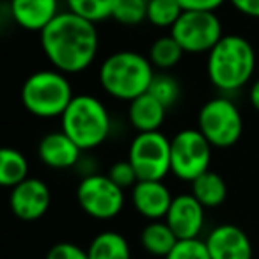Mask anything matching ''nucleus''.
<instances>
[{
	"label": "nucleus",
	"mask_w": 259,
	"mask_h": 259,
	"mask_svg": "<svg viewBox=\"0 0 259 259\" xmlns=\"http://www.w3.org/2000/svg\"><path fill=\"white\" fill-rule=\"evenodd\" d=\"M165 222L180 240L199 238L204 229L206 208L194 197L192 192L174 195L172 204L165 215Z\"/></svg>",
	"instance_id": "obj_12"
},
{
	"label": "nucleus",
	"mask_w": 259,
	"mask_h": 259,
	"mask_svg": "<svg viewBox=\"0 0 259 259\" xmlns=\"http://www.w3.org/2000/svg\"><path fill=\"white\" fill-rule=\"evenodd\" d=\"M185 54H208L224 36L222 22L211 11H183L170 29Z\"/></svg>",
	"instance_id": "obj_10"
},
{
	"label": "nucleus",
	"mask_w": 259,
	"mask_h": 259,
	"mask_svg": "<svg viewBox=\"0 0 259 259\" xmlns=\"http://www.w3.org/2000/svg\"><path fill=\"white\" fill-rule=\"evenodd\" d=\"M9 13L18 27L41 32L61 13L59 0H9Z\"/></svg>",
	"instance_id": "obj_16"
},
{
	"label": "nucleus",
	"mask_w": 259,
	"mask_h": 259,
	"mask_svg": "<svg viewBox=\"0 0 259 259\" xmlns=\"http://www.w3.org/2000/svg\"><path fill=\"white\" fill-rule=\"evenodd\" d=\"M229 2L238 13L248 16V18L259 20V0H229Z\"/></svg>",
	"instance_id": "obj_31"
},
{
	"label": "nucleus",
	"mask_w": 259,
	"mask_h": 259,
	"mask_svg": "<svg viewBox=\"0 0 259 259\" xmlns=\"http://www.w3.org/2000/svg\"><path fill=\"white\" fill-rule=\"evenodd\" d=\"M29 160L16 148H4L0 153V185L13 188L29 178Z\"/></svg>",
	"instance_id": "obj_21"
},
{
	"label": "nucleus",
	"mask_w": 259,
	"mask_h": 259,
	"mask_svg": "<svg viewBox=\"0 0 259 259\" xmlns=\"http://www.w3.org/2000/svg\"><path fill=\"white\" fill-rule=\"evenodd\" d=\"M213 149L199 128L180 130L170 139V174L180 181L192 183L209 170Z\"/></svg>",
	"instance_id": "obj_7"
},
{
	"label": "nucleus",
	"mask_w": 259,
	"mask_h": 259,
	"mask_svg": "<svg viewBox=\"0 0 259 259\" xmlns=\"http://www.w3.org/2000/svg\"><path fill=\"white\" fill-rule=\"evenodd\" d=\"M52 204V194L48 185L39 178L29 176L25 181L11 188L9 208L13 215L22 222H36L47 215Z\"/></svg>",
	"instance_id": "obj_11"
},
{
	"label": "nucleus",
	"mask_w": 259,
	"mask_h": 259,
	"mask_svg": "<svg viewBox=\"0 0 259 259\" xmlns=\"http://www.w3.org/2000/svg\"><path fill=\"white\" fill-rule=\"evenodd\" d=\"M183 11H211L215 13L227 0H178Z\"/></svg>",
	"instance_id": "obj_30"
},
{
	"label": "nucleus",
	"mask_w": 259,
	"mask_h": 259,
	"mask_svg": "<svg viewBox=\"0 0 259 259\" xmlns=\"http://www.w3.org/2000/svg\"><path fill=\"white\" fill-rule=\"evenodd\" d=\"M206 55L208 80L222 94H234L252 82L255 73V50L243 36L224 34Z\"/></svg>",
	"instance_id": "obj_2"
},
{
	"label": "nucleus",
	"mask_w": 259,
	"mask_h": 259,
	"mask_svg": "<svg viewBox=\"0 0 259 259\" xmlns=\"http://www.w3.org/2000/svg\"><path fill=\"white\" fill-rule=\"evenodd\" d=\"M248 101L254 107V110L259 112V78H255L250 83V89H248Z\"/></svg>",
	"instance_id": "obj_32"
},
{
	"label": "nucleus",
	"mask_w": 259,
	"mask_h": 259,
	"mask_svg": "<svg viewBox=\"0 0 259 259\" xmlns=\"http://www.w3.org/2000/svg\"><path fill=\"white\" fill-rule=\"evenodd\" d=\"M112 20L124 27H135L148 22V0H115Z\"/></svg>",
	"instance_id": "obj_25"
},
{
	"label": "nucleus",
	"mask_w": 259,
	"mask_h": 259,
	"mask_svg": "<svg viewBox=\"0 0 259 259\" xmlns=\"http://www.w3.org/2000/svg\"><path fill=\"white\" fill-rule=\"evenodd\" d=\"M174 195L169 187L158 180H139L135 187L130 190V201L135 211L146 220L165 219Z\"/></svg>",
	"instance_id": "obj_14"
},
{
	"label": "nucleus",
	"mask_w": 259,
	"mask_h": 259,
	"mask_svg": "<svg viewBox=\"0 0 259 259\" xmlns=\"http://www.w3.org/2000/svg\"><path fill=\"white\" fill-rule=\"evenodd\" d=\"M155 73L156 69L148 55L134 50H119L101 61L98 80L105 94L130 103L148 93Z\"/></svg>",
	"instance_id": "obj_3"
},
{
	"label": "nucleus",
	"mask_w": 259,
	"mask_h": 259,
	"mask_svg": "<svg viewBox=\"0 0 259 259\" xmlns=\"http://www.w3.org/2000/svg\"><path fill=\"white\" fill-rule=\"evenodd\" d=\"M126 190L110 180L108 174H91L76 187V202L87 217L94 220L115 219L126 202Z\"/></svg>",
	"instance_id": "obj_8"
},
{
	"label": "nucleus",
	"mask_w": 259,
	"mask_h": 259,
	"mask_svg": "<svg viewBox=\"0 0 259 259\" xmlns=\"http://www.w3.org/2000/svg\"><path fill=\"white\" fill-rule=\"evenodd\" d=\"M194 197L204 206L206 209L219 208L227 199V183L219 172L215 170H206L199 178H195L190 183Z\"/></svg>",
	"instance_id": "obj_19"
},
{
	"label": "nucleus",
	"mask_w": 259,
	"mask_h": 259,
	"mask_svg": "<svg viewBox=\"0 0 259 259\" xmlns=\"http://www.w3.org/2000/svg\"><path fill=\"white\" fill-rule=\"evenodd\" d=\"M197 128L215 149L233 148L243 134V115L233 100L217 96L199 108Z\"/></svg>",
	"instance_id": "obj_6"
},
{
	"label": "nucleus",
	"mask_w": 259,
	"mask_h": 259,
	"mask_svg": "<svg viewBox=\"0 0 259 259\" xmlns=\"http://www.w3.org/2000/svg\"><path fill=\"white\" fill-rule=\"evenodd\" d=\"M148 93L153 94V96H155L160 103L165 105L167 108H172L181 96V87H180V82H178L170 73L158 71L153 76Z\"/></svg>",
	"instance_id": "obj_26"
},
{
	"label": "nucleus",
	"mask_w": 259,
	"mask_h": 259,
	"mask_svg": "<svg viewBox=\"0 0 259 259\" xmlns=\"http://www.w3.org/2000/svg\"><path fill=\"white\" fill-rule=\"evenodd\" d=\"M183 15L178 0H148V22L158 29H172Z\"/></svg>",
	"instance_id": "obj_23"
},
{
	"label": "nucleus",
	"mask_w": 259,
	"mask_h": 259,
	"mask_svg": "<svg viewBox=\"0 0 259 259\" xmlns=\"http://www.w3.org/2000/svg\"><path fill=\"white\" fill-rule=\"evenodd\" d=\"M39 43L52 68L78 75L96 61L100 34L96 23L71 11H61L39 32Z\"/></svg>",
	"instance_id": "obj_1"
},
{
	"label": "nucleus",
	"mask_w": 259,
	"mask_h": 259,
	"mask_svg": "<svg viewBox=\"0 0 259 259\" xmlns=\"http://www.w3.org/2000/svg\"><path fill=\"white\" fill-rule=\"evenodd\" d=\"M82 155L83 151L78 148V144L62 130L48 132L37 144V156L41 163L55 170L75 169Z\"/></svg>",
	"instance_id": "obj_15"
},
{
	"label": "nucleus",
	"mask_w": 259,
	"mask_h": 259,
	"mask_svg": "<svg viewBox=\"0 0 259 259\" xmlns=\"http://www.w3.org/2000/svg\"><path fill=\"white\" fill-rule=\"evenodd\" d=\"M163 259H211V255L204 240L192 238V240H180Z\"/></svg>",
	"instance_id": "obj_27"
},
{
	"label": "nucleus",
	"mask_w": 259,
	"mask_h": 259,
	"mask_svg": "<svg viewBox=\"0 0 259 259\" xmlns=\"http://www.w3.org/2000/svg\"><path fill=\"white\" fill-rule=\"evenodd\" d=\"M169 108L160 103L153 94L144 93L128 103V121L139 132H156L165 122Z\"/></svg>",
	"instance_id": "obj_17"
},
{
	"label": "nucleus",
	"mask_w": 259,
	"mask_h": 259,
	"mask_svg": "<svg viewBox=\"0 0 259 259\" xmlns=\"http://www.w3.org/2000/svg\"><path fill=\"white\" fill-rule=\"evenodd\" d=\"M128 160L139 180L163 181L170 174V139L160 130L139 132L130 142Z\"/></svg>",
	"instance_id": "obj_9"
},
{
	"label": "nucleus",
	"mask_w": 259,
	"mask_h": 259,
	"mask_svg": "<svg viewBox=\"0 0 259 259\" xmlns=\"http://www.w3.org/2000/svg\"><path fill=\"white\" fill-rule=\"evenodd\" d=\"M68 76L55 68L39 69L29 75L20 91L23 108L39 119L61 117L75 98Z\"/></svg>",
	"instance_id": "obj_5"
},
{
	"label": "nucleus",
	"mask_w": 259,
	"mask_h": 259,
	"mask_svg": "<svg viewBox=\"0 0 259 259\" xmlns=\"http://www.w3.org/2000/svg\"><path fill=\"white\" fill-rule=\"evenodd\" d=\"M68 11L82 16L93 23L112 18L115 0H64Z\"/></svg>",
	"instance_id": "obj_24"
},
{
	"label": "nucleus",
	"mask_w": 259,
	"mask_h": 259,
	"mask_svg": "<svg viewBox=\"0 0 259 259\" xmlns=\"http://www.w3.org/2000/svg\"><path fill=\"white\" fill-rule=\"evenodd\" d=\"M47 259H89V254H87V248L80 245L71 241H61L48 250Z\"/></svg>",
	"instance_id": "obj_29"
},
{
	"label": "nucleus",
	"mask_w": 259,
	"mask_h": 259,
	"mask_svg": "<svg viewBox=\"0 0 259 259\" xmlns=\"http://www.w3.org/2000/svg\"><path fill=\"white\" fill-rule=\"evenodd\" d=\"M185 55V50L181 48V45L172 37V34L169 36H162L158 39H155L149 47V61L155 66V69L158 71H169V69L176 68L181 62Z\"/></svg>",
	"instance_id": "obj_22"
},
{
	"label": "nucleus",
	"mask_w": 259,
	"mask_h": 259,
	"mask_svg": "<svg viewBox=\"0 0 259 259\" xmlns=\"http://www.w3.org/2000/svg\"><path fill=\"white\" fill-rule=\"evenodd\" d=\"M61 130L83 153L105 144L112 134V115L107 105L93 94H75L61 115Z\"/></svg>",
	"instance_id": "obj_4"
},
{
	"label": "nucleus",
	"mask_w": 259,
	"mask_h": 259,
	"mask_svg": "<svg viewBox=\"0 0 259 259\" xmlns=\"http://www.w3.org/2000/svg\"><path fill=\"white\" fill-rule=\"evenodd\" d=\"M211 259H252L254 247L241 227L234 224L215 226L204 238Z\"/></svg>",
	"instance_id": "obj_13"
},
{
	"label": "nucleus",
	"mask_w": 259,
	"mask_h": 259,
	"mask_svg": "<svg viewBox=\"0 0 259 259\" xmlns=\"http://www.w3.org/2000/svg\"><path fill=\"white\" fill-rule=\"evenodd\" d=\"M180 241L170 226L162 220H149L141 231V245L148 254L155 255V257H165L174 245Z\"/></svg>",
	"instance_id": "obj_18"
},
{
	"label": "nucleus",
	"mask_w": 259,
	"mask_h": 259,
	"mask_svg": "<svg viewBox=\"0 0 259 259\" xmlns=\"http://www.w3.org/2000/svg\"><path fill=\"white\" fill-rule=\"evenodd\" d=\"M85 248L89 259H132V247L117 231H101Z\"/></svg>",
	"instance_id": "obj_20"
},
{
	"label": "nucleus",
	"mask_w": 259,
	"mask_h": 259,
	"mask_svg": "<svg viewBox=\"0 0 259 259\" xmlns=\"http://www.w3.org/2000/svg\"><path fill=\"white\" fill-rule=\"evenodd\" d=\"M108 176L114 183H117L122 190H132L135 187V183L139 181V176L135 172L134 165L128 158L126 160H117L115 163H112L110 169H108Z\"/></svg>",
	"instance_id": "obj_28"
}]
</instances>
